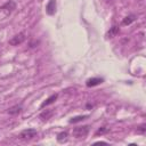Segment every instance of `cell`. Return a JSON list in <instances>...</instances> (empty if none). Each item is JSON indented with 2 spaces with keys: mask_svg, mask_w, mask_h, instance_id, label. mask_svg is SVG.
<instances>
[{
  "mask_svg": "<svg viewBox=\"0 0 146 146\" xmlns=\"http://www.w3.org/2000/svg\"><path fill=\"white\" fill-rule=\"evenodd\" d=\"M36 135H38V132L35 129H25L19 132L18 138L22 140H30V139H33L34 137H36Z\"/></svg>",
  "mask_w": 146,
  "mask_h": 146,
  "instance_id": "6da1fadb",
  "label": "cell"
},
{
  "mask_svg": "<svg viewBox=\"0 0 146 146\" xmlns=\"http://www.w3.org/2000/svg\"><path fill=\"white\" fill-rule=\"evenodd\" d=\"M89 129H90V127L89 125H82V127H76V128H74L73 129V136L75 137V138H84L87 135H88V132H89Z\"/></svg>",
  "mask_w": 146,
  "mask_h": 146,
  "instance_id": "7a4b0ae2",
  "label": "cell"
},
{
  "mask_svg": "<svg viewBox=\"0 0 146 146\" xmlns=\"http://www.w3.org/2000/svg\"><path fill=\"white\" fill-rule=\"evenodd\" d=\"M14 9H16V3H15L13 0L7 1L6 3H3V5L0 7V10H1V11H5L6 15L10 14L11 11H14Z\"/></svg>",
  "mask_w": 146,
  "mask_h": 146,
  "instance_id": "3957f363",
  "label": "cell"
},
{
  "mask_svg": "<svg viewBox=\"0 0 146 146\" xmlns=\"http://www.w3.org/2000/svg\"><path fill=\"white\" fill-rule=\"evenodd\" d=\"M24 40H25V34L22 32V33H18V34L14 35V36L9 40V44H11V46H18V44L23 43Z\"/></svg>",
  "mask_w": 146,
  "mask_h": 146,
  "instance_id": "277c9868",
  "label": "cell"
},
{
  "mask_svg": "<svg viewBox=\"0 0 146 146\" xmlns=\"http://www.w3.org/2000/svg\"><path fill=\"white\" fill-rule=\"evenodd\" d=\"M46 13L50 16L56 13V0H49V2L46 6Z\"/></svg>",
  "mask_w": 146,
  "mask_h": 146,
  "instance_id": "5b68a950",
  "label": "cell"
},
{
  "mask_svg": "<svg viewBox=\"0 0 146 146\" xmlns=\"http://www.w3.org/2000/svg\"><path fill=\"white\" fill-rule=\"evenodd\" d=\"M104 79L103 78H91V79H88L86 84L87 87H95V86H98L100 83H103Z\"/></svg>",
  "mask_w": 146,
  "mask_h": 146,
  "instance_id": "8992f818",
  "label": "cell"
},
{
  "mask_svg": "<svg viewBox=\"0 0 146 146\" xmlns=\"http://www.w3.org/2000/svg\"><path fill=\"white\" fill-rule=\"evenodd\" d=\"M57 97H58V95L57 94H54V95H51L50 97H48L41 105H40V107L41 108H43V107H46V106H48V105H50V104H52V103H55V100L57 99Z\"/></svg>",
  "mask_w": 146,
  "mask_h": 146,
  "instance_id": "52a82bcc",
  "label": "cell"
},
{
  "mask_svg": "<svg viewBox=\"0 0 146 146\" xmlns=\"http://www.w3.org/2000/svg\"><path fill=\"white\" fill-rule=\"evenodd\" d=\"M119 31H120V30H119V27L114 25V26H112V27L110 29V31L107 32L106 36H107V38H113V36H115V35L119 33Z\"/></svg>",
  "mask_w": 146,
  "mask_h": 146,
  "instance_id": "ba28073f",
  "label": "cell"
},
{
  "mask_svg": "<svg viewBox=\"0 0 146 146\" xmlns=\"http://www.w3.org/2000/svg\"><path fill=\"white\" fill-rule=\"evenodd\" d=\"M21 112H22V106H21V105H15V106H13V107H10V108L8 110V113L11 114V115L18 114V113H21Z\"/></svg>",
  "mask_w": 146,
  "mask_h": 146,
  "instance_id": "9c48e42d",
  "label": "cell"
},
{
  "mask_svg": "<svg viewBox=\"0 0 146 146\" xmlns=\"http://www.w3.org/2000/svg\"><path fill=\"white\" fill-rule=\"evenodd\" d=\"M135 19H136V16L135 15H129V16H127V17L123 18L122 24L123 25H130L132 22H135Z\"/></svg>",
  "mask_w": 146,
  "mask_h": 146,
  "instance_id": "30bf717a",
  "label": "cell"
},
{
  "mask_svg": "<svg viewBox=\"0 0 146 146\" xmlns=\"http://www.w3.org/2000/svg\"><path fill=\"white\" fill-rule=\"evenodd\" d=\"M88 117V115H78V116H74V117H72L68 122L70 123H78V122H81V121H83V120H86Z\"/></svg>",
  "mask_w": 146,
  "mask_h": 146,
  "instance_id": "8fae6325",
  "label": "cell"
},
{
  "mask_svg": "<svg viewBox=\"0 0 146 146\" xmlns=\"http://www.w3.org/2000/svg\"><path fill=\"white\" fill-rule=\"evenodd\" d=\"M67 140V132L66 131H63V132H59L57 135V141L59 143H64Z\"/></svg>",
  "mask_w": 146,
  "mask_h": 146,
  "instance_id": "7c38bea8",
  "label": "cell"
},
{
  "mask_svg": "<svg viewBox=\"0 0 146 146\" xmlns=\"http://www.w3.org/2000/svg\"><path fill=\"white\" fill-rule=\"evenodd\" d=\"M51 115H52V112H51V111H46V112H43V113L40 114V117H41L42 120H48Z\"/></svg>",
  "mask_w": 146,
  "mask_h": 146,
  "instance_id": "4fadbf2b",
  "label": "cell"
},
{
  "mask_svg": "<svg viewBox=\"0 0 146 146\" xmlns=\"http://www.w3.org/2000/svg\"><path fill=\"white\" fill-rule=\"evenodd\" d=\"M106 131H107V129H106L105 127H102L100 129H98V130H97L96 136H97V135H103V133H104V132H106Z\"/></svg>",
  "mask_w": 146,
  "mask_h": 146,
  "instance_id": "5bb4252c",
  "label": "cell"
},
{
  "mask_svg": "<svg viewBox=\"0 0 146 146\" xmlns=\"http://www.w3.org/2000/svg\"><path fill=\"white\" fill-rule=\"evenodd\" d=\"M137 132H139V133H144V132H145V125L143 124V125L138 127V128H137Z\"/></svg>",
  "mask_w": 146,
  "mask_h": 146,
  "instance_id": "9a60e30c",
  "label": "cell"
},
{
  "mask_svg": "<svg viewBox=\"0 0 146 146\" xmlns=\"http://www.w3.org/2000/svg\"><path fill=\"white\" fill-rule=\"evenodd\" d=\"M39 1H40V2H41V1H42V0H39Z\"/></svg>",
  "mask_w": 146,
  "mask_h": 146,
  "instance_id": "2e32d148",
  "label": "cell"
},
{
  "mask_svg": "<svg viewBox=\"0 0 146 146\" xmlns=\"http://www.w3.org/2000/svg\"><path fill=\"white\" fill-rule=\"evenodd\" d=\"M106 1H111V0H106Z\"/></svg>",
  "mask_w": 146,
  "mask_h": 146,
  "instance_id": "e0dca14e",
  "label": "cell"
}]
</instances>
